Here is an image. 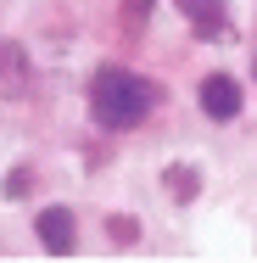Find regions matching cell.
<instances>
[{"mask_svg":"<svg viewBox=\"0 0 257 263\" xmlns=\"http://www.w3.org/2000/svg\"><path fill=\"white\" fill-rule=\"evenodd\" d=\"M34 84V67H28V51L17 40H0V96H23Z\"/></svg>","mask_w":257,"mask_h":263,"instance_id":"obj_5","label":"cell"},{"mask_svg":"<svg viewBox=\"0 0 257 263\" xmlns=\"http://www.w3.org/2000/svg\"><path fill=\"white\" fill-rule=\"evenodd\" d=\"M146 11H151V0H129V6H123V28L140 34V28H146Z\"/></svg>","mask_w":257,"mask_h":263,"instance_id":"obj_6","label":"cell"},{"mask_svg":"<svg viewBox=\"0 0 257 263\" xmlns=\"http://www.w3.org/2000/svg\"><path fill=\"white\" fill-rule=\"evenodd\" d=\"M34 230H39V241H45V252H51V258H67V252H73L78 224H73V213H67V208H45Z\"/></svg>","mask_w":257,"mask_h":263,"instance_id":"obj_4","label":"cell"},{"mask_svg":"<svg viewBox=\"0 0 257 263\" xmlns=\"http://www.w3.org/2000/svg\"><path fill=\"white\" fill-rule=\"evenodd\" d=\"M168 179H173V191H179V202H190V191H196V179H190V174H185V168H173V174H168Z\"/></svg>","mask_w":257,"mask_h":263,"instance_id":"obj_7","label":"cell"},{"mask_svg":"<svg viewBox=\"0 0 257 263\" xmlns=\"http://www.w3.org/2000/svg\"><path fill=\"white\" fill-rule=\"evenodd\" d=\"M156 106H162V84H156V79H140V73H129V67H101V73L90 79V118H95L101 129H112V135L140 129Z\"/></svg>","mask_w":257,"mask_h":263,"instance_id":"obj_1","label":"cell"},{"mask_svg":"<svg viewBox=\"0 0 257 263\" xmlns=\"http://www.w3.org/2000/svg\"><path fill=\"white\" fill-rule=\"evenodd\" d=\"M179 11L202 40H229V6L224 0H179Z\"/></svg>","mask_w":257,"mask_h":263,"instance_id":"obj_3","label":"cell"},{"mask_svg":"<svg viewBox=\"0 0 257 263\" xmlns=\"http://www.w3.org/2000/svg\"><path fill=\"white\" fill-rule=\"evenodd\" d=\"M196 101H202V112L212 123H229V118L241 112V84H235L229 73H207L202 90H196Z\"/></svg>","mask_w":257,"mask_h":263,"instance_id":"obj_2","label":"cell"}]
</instances>
